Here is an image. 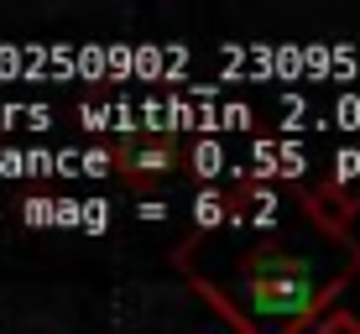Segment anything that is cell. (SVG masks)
Returning a JSON list of instances; mask_svg holds the SVG:
<instances>
[{"label":"cell","instance_id":"obj_1","mask_svg":"<svg viewBox=\"0 0 360 334\" xmlns=\"http://www.w3.org/2000/svg\"><path fill=\"white\" fill-rule=\"evenodd\" d=\"M350 277H360V240L324 230H314V240L245 245L225 277L188 271L193 293L240 334H308L334 314Z\"/></svg>","mask_w":360,"mask_h":334},{"label":"cell","instance_id":"obj_2","mask_svg":"<svg viewBox=\"0 0 360 334\" xmlns=\"http://www.w3.org/2000/svg\"><path fill=\"white\" fill-rule=\"evenodd\" d=\"M110 167L126 183H157L178 167V141L167 131H126L110 146Z\"/></svg>","mask_w":360,"mask_h":334},{"label":"cell","instance_id":"obj_3","mask_svg":"<svg viewBox=\"0 0 360 334\" xmlns=\"http://www.w3.org/2000/svg\"><path fill=\"white\" fill-rule=\"evenodd\" d=\"M303 214H308V225L324 230V235H350L355 214H360V188H350V183H340V178L319 183V188L303 193Z\"/></svg>","mask_w":360,"mask_h":334},{"label":"cell","instance_id":"obj_4","mask_svg":"<svg viewBox=\"0 0 360 334\" xmlns=\"http://www.w3.org/2000/svg\"><path fill=\"white\" fill-rule=\"evenodd\" d=\"M308 334H360V319H355V314H345V308H334V314H324Z\"/></svg>","mask_w":360,"mask_h":334},{"label":"cell","instance_id":"obj_5","mask_svg":"<svg viewBox=\"0 0 360 334\" xmlns=\"http://www.w3.org/2000/svg\"><path fill=\"white\" fill-rule=\"evenodd\" d=\"M198 225H219V199H214V193H204V199H198Z\"/></svg>","mask_w":360,"mask_h":334}]
</instances>
